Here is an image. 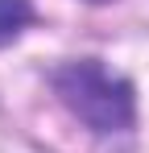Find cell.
Wrapping results in <instances>:
<instances>
[{
  "instance_id": "obj_1",
  "label": "cell",
  "mask_w": 149,
  "mask_h": 153,
  "mask_svg": "<svg viewBox=\"0 0 149 153\" xmlns=\"http://www.w3.org/2000/svg\"><path fill=\"white\" fill-rule=\"evenodd\" d=\"M54 91L71 108V116H79L99 137L133 128V87H128V79H120L116 71H108L95 58H79V62L58 66Z\"/></svg>"
},
{
  "instance_id": "obj_2",
  "label": "cell",
  "mask_w": 149,
  "mask_h": 153,
  "mask_svg": "<svg viewBox=\"0 0 149 153\" xmlns=\"http://www.w3.org/2000/svg\"><path fill=\"white\" fill-rule=\"evenodd\" d=\"M29 21H33V4L29 0H0V46L17 42Z\"/></svg>"
}]
</instances>
